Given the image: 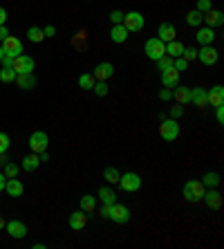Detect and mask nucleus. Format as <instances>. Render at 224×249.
Returning <instances> with one entry per match:
<instances>
[{
  "mask_svg": "<svg viewBox=\"0 0 224 249\" xmlns=\"http://www.w3.org/2000/svg\"><path fill=\"white\" fill-rule=\"evenodd\" d=\"M207 186L202 184V180H186L182 186V196H184L186 202H202Z\"/></svg>",
  "mask_w": 224,
  "mask_h": 249,
  "instance_id": "nucleus-1",
  "label": "nucleus"
},
{
  "mask_svg": "<svg viewBox=\"0 0 224 249\" xmlns=\"http://www.w3.org/2000/svg\"><path fill=\"white\" fill-rule=\"evenodd\" d=\"M117 184L121 186V191L126 193H135L141 189V178H139L137 173H132V171H128V173H121L119 175V182Z\"/></svg>",
  "mask_w": 224,
  "mask_h": 249,
  "instance_id": "nucleus-2",
  "label": "nucleus"
},
{
  "mask_svg": "<svg viewBox=\"0 0 224 249\" xmlns=\"http://www.w3.org/2000/svg\"><path fill=\"white\" fill-rule=\"evenodd\" d=\"M159 137L164 142H175L179 137V124L177 119H161L159 124Z\"/></svg>",
  "mask_w": 224,
  "mask_h": 249,
  "instance_id": "nucleus-3",
  "label": "nucleus"
},
{
  "mask_svg": "<svg viewBox=\"0 0 224 249\" xmlns=\"http://www.w3.org/2000/svg\"><path fill=\"white\" fill-rule=\"evenodd\" d=\"M144 52H146V56L150 58V61H157V58H161L164 54H166V43L164 41H159V38H148L146 41V45H144Z\"/></svg>",
  "mask_w": 224,
  "mask_h": 249,
  "instance_id": "nucleus-4",
  "label": "nucleus"
},
{
  "mask_svg": "<svg viewBox=\"0 0 224 249\" xmlns=\"http://www.w3.org/2000/svg\"><path fill=\"white\" fill-rule=\"evenodd\" d=\"M47 146H50V137H47L45 130H34V133L29 135V148H32V153L40 155L43 151H47Z\"/></svg>",
  "mask_w": 224,
  "mask_h": 249,
  "instance_id": "nucleus-5",
  "label": "nucleus"
},
{
  "mask_svg": "<svg viewBox=\"0 0 224 249\" xmlns=\"http://www.w3.org/2000/svg\"><path fill=\"white\" fill-rule=\"evenodd\" d=\"M14 72L16 74H32L34 72V68H36V63H34V58L32 56H27V54H18V56H14Z\"/></svg>",
  "mask_w": 224,
  "mask_h": 249,
  "instance_id": "nucleus-6",
  "label": "nucleus"
},
{
  "mask_svg": "<svg viewBox=\"0 0 224 249\" xmlns=\"http://www.w3.org/2000/svg\"><path fill=\"white\" fill-rule=\"evenodd\" d=\"M121 25L128 32H141L146 25V18H144V14H139V12H128V14H123V23Z\"/></svg>",
  "mask_w": 224,
  "mask_h": 249,
  "instance_id": "nucleus-7",
  "label": "nucleus"
},
{
  "mask_svg": "<svg viewBox=\"0 0 224 249\" xmlns=\"http://www.w3.org/2000/svg\"><path fill=\"white\" fill-rule=\"evenodd\" d=\"M218 58H220V52L213 45H202L200 50H197V61L204 65H215Z\"/></svg>",
  "mask_w": 224,
  "mask_h": 249,
  "instance_id": "nucleus-8",
  "label": "nucleus"
},
{
  "mask_svg": "<svg viewBox=\"0 0 224 249\" xmlns=\"http://www.w3.org/2000/svg\"><path fill=\"white\" fill-rule=\"evenodd\" d=\"M108 220L117 222V225H126V222L130 220V209H128L126 204L115 202V204H112V213H110Z\"/></svg>",
  "mask_w": 224,
  "mask_h": 249,
  "instance_id": "nucleus-9",
  "label": "nucleus"
},
{
  "mask_svg": "<svg viewBox=\"0 0 224 249\" xmlns=\"http://www.w3.org/2000/svg\"><path fill=\"white\" fill-rule=\"evenodd\" d=\"M202 200H204V204H207L211 211H218V209H222V196H220L218 189H207Z\"/></svg>",
  "mask_w": 224,
  "mask_h": 249,
  "instance_id": "nucleus-10",
  "label": "nucleus"
},
{
  "mask_svg": "<svg viewBox=\"0 0 224 249\" xmlns=\"http://www.w3.org/2000/svg\"><path fill=\"white\" fill-rule=\"evenodd\" d=\"M5 229H7V233H9L12 238H16V240H20V238L27 236V225H25V222H20V220L5 222Z\"/></svg>",
  "mask_w": 224,
  "mask_h": 249,
  "instance_id": "nucleus-11",
  "label": "nucleus"
},
{
  "mask_svg": "<svg viewBox=\"0 0 224 249\" xmlns=\"http://www.w3.org/2000/svg\"><path fill=\"white\" fill-rule=\"evenodd\" d=\"M112 74H115V65L110 63V61H103V63H99L97 68H94V72H92V76L97 79V81H108Z\"/></svg>",
  "mask_w": 224,
  "mask_h": 249,
  "instance_id": "nucleus-12",
  "label": "nucleus"
},
{
  "mask_svg": "<svg viewBox=\"0 0 224 249\" xmlns=\"http://www.w3.org/2000/svg\"><path fill=\"white\" fill-rule=\"evenodd\" d=\"M161 86L164 88H175V86H179V72L175 68H166V70H161Z\"/></svg>",
  "mask_w": 224,
  "mask_h": 249,
  "instance_id": "nucleus-13",
  "label": "nucleus"
},
{
  "mask_svg": "<svg viewBox=\"0 0 224 249\" xmlns=\"http://www.w3.org/2000/svg\"><path fill=\"white\" fill-rule=\"evenodd\" d=\"M202 23L207 25V27H222L224 25V14L220 12V9H208L207 14H204V20Z\"/></svg>",
  "mask_w": 224,
  "mask_h": 249,
  "instance_id": "nucleus-14",
  "label": "nucleus"
},
{
  "mask_svg": "<svg viewBox=\"0 0 224 249\" xmlns=\"http://www.w3.org/2000/svg\"><path fill=\"white\" fill-rule=\"evenodd\" d=\"M207 101H208V106H213V108L224 106V88L222 86H213L211 90H207Z\"/></svg>",
  "mask_w": 224,
  "mask_h": 249,
  "instance_id": "nucleus-15",
  "label": "nucleus"
},
{
  "mask_svg": "<svg viewBox=\"0 0 224 249\" xmlns=\"http://www.w3.org/2000/svg\"><path fill=\"white\" fill-rule=\"evenodd\" d=\"M195 41L200 43V45H213V41H215V29L213 27H197V34H195Z\"/></svg>",
  "mask_w": 224,
  "mask_h": 249,
  "instance_id": "nucleus-16",
  "label": "nucleus"
},
{
  "mask_svg": "<svg viewBox=\"0 0 224 249\" xmlns=\"http://www.w3.org/2000/svg\"><path fill=\"white\" fill-rule=\"evenodd\" d=\"M87 225V213L86 211H74V213H69V229H74V231H81V229H86Z\"/></svg>",
  "mask_w": 224,
  "mask_h": 249,
  "instance_id": "nucleus-17",
  "label": "nucleus"
},
{
  "mask_svg": "<svg viewBox=\"0 0 224 249\" xmlns=\"http://www.w3.org/2000/svg\"><path fill=\"white\" fill-rule=\"evenodd\" d=\"M2 47H5L7 54H12V56H18V54H23V43L18 41L16 36H7L5 41H2Z\"/></svg>",
  "mask_w": 224,
  "mask_h": 249,
  "instance_id": "nucleus-18",
  "label": "nucleus"
},
{
  "mask_svg": "<svg viewBox=\"0 0 224 249\" xmlns=\"http://www.w3.org/2000/svg\"><path fill=\"white\" fill-rule=\"evenodd\" d=\"M190 104H195L197 108H207V88H190Z\"/></svg>",
  "mask_w": 224,
  "mask_h": 249,
  "instance_id": "nucleus-19",
  "label": "nucleus"
},
{
  "mask_svg": "<svg viewBox=\"0 0 224 249\" xmlns=\"http://www.w3.org/2000/svg\"><path fill=\"white\" fill-rule=\"evenodd\" d=\"M175 36H177V29H175L172 23H161L159 25V32H157V38H159V41H164V43L175 41Z\"/></svg>",
  "mask_w": 224,
  "mask_h": 249,
  "instance_id": "nucleus-20",
  "label": "nucleus"
},
{
  "mask_svg": "<svg viewBox=\"0 0 224 249\" xmlns=\"http://www.w3.org/2000/svg\"><path fill=\"white\" fill-rule=\"evenodd\" d=\"M172 97L179 106H189L190 104V88L186 86H175L172 88Z\"/></svg>",
  "mask_w": 224,
  "mask_h": 249,
  "instance_id": "nucleus-21",
  "label": "nucleus"
},
{
  "mask_svg": "<svg viewBox=\"0 0 224 249\" xmlns=\"http://www.w3.org/2000/svg\"><path fill=\"white\" fill-rule=\"evenodd\" d=\"M5 191H7V196H9V197H20V196H23V191H25V186H23V182H20V180L9 178V180H7V184H5Z\"/></svg>",
  "mask_w": 224,
  "mask_h": 249,
  "instance_id": "nucleus-22",
  "label": "nucleus"
},
{
  "mask_svg": "<svg viewBox=\"0 0 224 249\" xmlns=\"http://www.w3.org/2000/svg\"><path fill=\"white\" fill-rule=\"evenodd\" d=\"M128 32L123 25H112V29H110V38H112V43H117V45H121V43H126L128 41Z\"/></svg>",
  "mask_w": 224,
  "mask_h": 249,
  "instance_id": "nucleus-23",
  "label": "nucleus"
},
{
  "mask_svg": "<svg viewBox=\"0 0 224 249\" xmlns=\"http://www.w3.org/2000/svg\"><path fill=\"white\" fill-rule=\"evenodd\" d=\"M16 86L20 88V90H34L36 88V76H34V72L32 74H16Z\"/></svg>",
  "mask_w": 224,
  "mask_h": 249,
  "instance_id": "nucleus-24",
  "label": "nucleus"
},
{
  "mask_svg": "<svg viewBox=\"0 0 224 249\" xmlns=\"http://www.w3.org/2000/svg\"><path fill=\"white\" fill-rule=\"evenodd\" d=\"M38 166H40V157L36 155V153H29V155L23 160V164H20V168H23V171H27V173L36 171Z\"/></svg>",
  "mask_w": 224,
  "mask_h": 249,
  "instance_id": "nucleus-25",
  "label": "nucleus"
},
{
  "mask_svg": "<svg viewBox=\"0 0 224 249\" xmlns=\"http://www.w3.org/2000/svg\"><path fill=\"white\" fill-rule=\"evenodd\" d=\"M97 197L103 204H115L117 202V196H115V191H112L110 186H101V189H99V193H97Z\"/></svg>",
  "mask_w": 224,
  "mask_h": 249,
  "instance_id": "nucleus-26",
  "label": "nucleus"
},
{
  "mask_svg": "<svg viewBox=\"0 0 224 249\" xmlns=\"http://www.w3.org/2000/svg\"><path fill=\"white\" fill-rule=\"evenodd\" d=\"M94 209H97V196H83L81 197V211H86V213H94Z\"/></svg>",
  "mask_w": 224,
  "mask_h": 249,
  "instance_id": "nucleus-27",
  "label": "nucleus"
},
{
  "mask_svg": "<svg viewBox=\"0 0 224 249\" xmlns=\"http://www.w3.org/2000/svg\"><path fill=\"white\" fill-rule=\"evenodd\" d=\"M182 52H184V45L175 38V41H168L166 43V54L168 56H172V58H177V56H182Z\"/></svg>",
  "mask_w": 224,
  "mask_h": 249,
  "instance_id": "nucleus-28",
  "label": "nucleus"
},
{
  "mask_svg": "<svg viewBox=\"0 0 224 249\" xmlns=\"http://www.w3.org/2000/svg\"><path fill=\"white\" fill-rule=\"evenodd\" d=\"M202 20H204V14L197 12V9L186 14V23H189L190 27H202Z\"/></svg>",
  "mask_w": 224,
  "mask_h": 249,
  "instance_id": "nucleus-29",
  "label": "nucleus"
},
{
  "mask_svg": "<svg viewBox=\"0 0 224 249\" xmlns=\"http://www.w3.org/2000/svg\"><path fill=\"white\" fill-rule=\"evenodd\" d=\"M72 45L76 47V50H87V32H76L74 38H72Z\"/></svg>",
  "mask_w": 224,
  "mask_h": 249,
  "instance_id": "nucleus-30",
  "label": "nucleus"
},
{
  "mask_svg": "<svg viewBox=\"0 0 224 249\" xmlns=\"http://www.w3.org/2000/svg\"><path fill=\"white\" fill-rule=\"evenodd\" d=\"M220 175L218 173H204V178H202V184L207 186V189H218L220 186Z\"/></svg>",
  "mask_w": 224,
  "mask_h": 249,
  "instance_id": "nucleus-31",
  "label": "nucleus"
},
{
  "mask_svg": "<svg viewBox=\"0 0 224 249\" xmlns=\"http://www.w3.org/2000/svg\"><path fill=\"white\" fill-rule=\"evenodd\" d=\"M27 38L32 43H43V41H45V34H43V29H40V27L32 25V27L27 29Z\"/></svg>",
  "mask_w": 224,
  "mask_h": 249,
  "instance_id": "nucleus-32",
  "label": "nucleus"
},
{
  "mask_svg": "<svg viewBox=\"0 0 224 249\" xmlns=\"http://www.w3.org/2000/svg\"><path fill=\"white\" fill-rule=\"evenodd\" d=\"M119 171H117L115 166H108V168H103V180L108 182V184H117L119 182Z\"/></svg>",
  "mask_w": 224,
  "mask_h": 249,
  "instance_id": "nucleus-33",
  "label": "nucleus"
},
{
  "mask_svg": "<svg viewBox=\"0 0 224 249\" xmlns=\"http://www.w3.org/2000/svg\"><path fill=\"white\" fill-rule=\"evenodd\" d=\"M94 83H97V79L92 74H87V72L79 76V88H83V90H92Z\"/></svg>",
  "mask_w": 224,
  "mask_h": 249,
  "instance_id": "nucleus-34",
  "label": "nucleus"
},
{
  "mask_svg": "<svg viewBox=\"0 0 224 249\" xmlns=\"http://www.w3.org/2000/svg\"><path fill=\"white\" fill-rule=\"evenodd\" d=\"M14 79H16L14 68H2V70H0V81H2V83H14Z\"/></svg>",
  "mask_w": 224,
  "mask_h": 249,
  "instance_id": "nucleus-35",
  "label": "nucleus"
},
{
  "mask_svg": "<svg viewBox=\"0 0 224 249\" xmlns=\"http://www.w3.org/2000/svg\"><path fill=\"white\" fill-rule=\"evenodd\" d=\"M18 171H20V166H18V164H14V162H7V164H5V171H2V173H5V178H7V180H9V178H16V175H18Z\"/></svg>",
  "mask_w": 224,
  "mask_h": 249,
  "instance_id": "nucleus-36",
  "label": "nucleus"
},
{
  "mask_svg": "<svg viewBox=\"0 0 224 249\" xmlns=\"http://www.w3.org/2000/svg\"><path fill=\"white\" fill-rule=\"evenodd\" d=\"M92 92L97 94V97H105V94L110 92V88H108V83L105 81H97L94 83V88H92Z\"/></svg>",
  "mask_w": 224,
  "mask_h": 249,
  "instance_id": "nucleus-37",
  "label": "nucleus"
},
{
  "mask_svg": "<svg viewBox=\"0 0 224 249\" xmlns=\"http://www.w3.org/2000/svg\"><path fill=\"white\" fill-rule=\"evenodd\" d=\"M155 63H157V70H159V72H161V70H166V68H171V65H172V56H168V54H164V56H161V58H157Z\"/></svg>",
  "mask_w": 224,
  "mask_h": 249,
  "instance_id": "nucleus-38",
  "label": "nucleus"
},
{
  "mask_svg": "<svg viewBox=\"0 0 224 249\" xmlns=\"http://www.w3.org/2000/svg\"><path fill=\"white\" fill-rule=\"evenodd\" d=\"M182 58H184L186 63H190V61H197V50H193V47H184Z\"/></svg>",
  "mask_w": 224,
  "mask_h": 249,
  "instance_id": "nucleus-39",
  "label": "nucleus"
},
{
  "mask_svg": "<svg viewBox=\"0 0 224 249\" xmlns=\"http://www.w3.org/2000/svg\"><path fill=\"white\" fill-rule=\"evenodd\" d=\"M195 9H197V12H202V14H207L208 9H213V0H197Z\"/></svg>",
  "mask_w": 224,
  "mask_h": 249,
  "instance_id": "nucleus-40",
  "label": "nucleus"
},
{
  "mask_svg": "<svg viewBox=\"0 0 224 249\" xmlns=\"http://www.w3.org/2000/svg\"><path fill=\"white\" fill-rule=\"evenodd\" d=\"M110 23H112V25L123 23V12H119V9H112V12H110Z\"/></svg>",
  "mask_w": 224,
  "mask_h": 249,
  "instance_id": "nucleus-41",
  "label": "nucleus"
},
{
  "mask_svg": "<svg viewBox=\"0 0 224 249\" xmlns=\"http://www.w3.org/2000/svg\"><path fill=\"white\" fill-rule=\"evenodd\" d=\"M9 144H12V142H9V135H7V133H0V153H7V151H9Z\"/></svg>",
  "mask_w": 224,
  "mask_h": 249,
  "instance_id": "nucleus-42",
  "label": "nucleus"
},
{
  "mask_svg": "<svg viewBox=\"0 0 224 249\" xmlns=\"http://www.w3.org/2000/svg\"><path fill=\"white\" fill-rule=\"evenodd\" d=\"M172 68L177 70V72H184V70L189 68V63H186L182 56H177V58H172Z\"/></svg>",
  "mask_w": 224,
  "mask_h": 249,
  "instance_id": "nucleus-43",
  "label": "nucleus"
},
{
  "mask_svg": "<svg viewBox=\"0 0 224 249\" xmlns=\"http://www.w3.org/2000/svg\"><path fill=\"white\" fill-rule=\"evenodd\" d=\"M168 115H171V119H179V117L184 115V108H182V106H175V108H171V112H168Z\"/></svg>",
  "mask_w": 224,
  "mask_h": 249,
  "instance_id": "nucleus-44",
  "label": "nucleus"
},
{
  "mask_svg": "<svg viewBox=\"0 0 224 249\" xmlns=\"http://www.w3.org/2000/svg\"><path fill=\"white\" fill-rule=\"evenodd\" d=\"M215 119H218L220 126L224 124V106H218V108H215Z\"/></svg>",
  "mask_w": 224,
  "mask_h": 249,
  "instance_id": "nucleus-45",
  "label": "nucleus"
},
{
  "mask_svg": "<svg viewBox=\"0 0 224 249\" xmlns=\"http://www.w3.org/2000/svg\"><path fill=\"white\" fill-rule=\"evenodd\" d=\"M159 99H161V101H171V99H172V90H171V88L161 90V92H159Z\"/></svg>",
  "mask_w": 224,
  "mask_h": 249,
  "instance_id": "nucleus-46",
  "label": "nucleus"
},
{
  "mask_svg": "<svg viewBox=\"0 0 224 249\" xmlns=\"http://www.w3.org/2000/svg\"><path fill=\"white\" fill-rule=\"evenodd\" d=\"M43 34H45V38H52V36L56 34V27H54V25H47V27H43Z\"/></svg>",
  "mask_w": 224,
  "mask_h": 249,
  "instance_id": "nucleus-47",
  "label": "nucleus"
},
{
  "mask_svg": "<svg viewBox=\"0 0 224 249\" xmlns=\"http://www.w3.org/2000/svg\"><path fill=\"white\" fill-rule=\"evenodd\" d=\"M0 65H2V68H12V65H14V56H12V54H5V58L0 61Z\"/></svg>",
  "mask_w": 224,
  "mask_h": 249,
  "instance_id": "nucleus-48",
  "label": "nucleus"
},
{
  "mask_svg": "<svg viewBox=\"0 0 224 249\" xmlns=\"http://www.w3.org/2000/svg\"><path fill=\"white\" fill-rule=\"evenodd\" d=\"M110 213H112V204H103L101 207V218H110Z\"/></svg>",
  "mask_w": 224,
  "mask_h": 249,
  "instance_id": "nucleus-49",
  "label": "nucleus"
},
{
  "mask_svg": "<svg viewBox=\"0 0 224 249\" xmlns=\"http://www.w3.org/2000/svg\"><path fill=\"white\" fill-rule=\"evenodd\" d=\"M7 36H9V29H7V27H5V25H0V43L5 41Z\"/></svg>",
  "mask_w": 224,
  "mask_h": 249,
  "instance_id": "nucleus-50",
  "label": "nucleus"
},
{
  "mask_svg": "<svg viewBox=\"0 0 224 249\" xmlns=\"http://www.w3.org/2000/svg\"><path fill=\"white\" fill-rule=\"evenodd\" d=\"M5 23H7V9L0 7V25H5Z\"/></svg>",
  "mask_w": 224,
  "mask_h": 249,
  "instance_id": "nucleus-51",
  "label": "nucleus"
},
{
  "mask_svg": "<svg viewBox=\"0 0 224 249\" xmlns=\"http://www.w3.org/2000/svg\"><path fill=\"white\" fill-rule=\"evenodd\" d=\"M5 184H7V178L5 173H0V191H5Z\"/></svg>",
  "mask_w": 224,
  "mask_h": 249,
  "instance_id": "nucleus-52",
  "label": "nucleus"
},
{
  "mask_svg": "<svg viewBox=\"0 0 224 249\" xmlns=\"http://www.w3.org/2000/svg\"><path fill=\"white\" fill-rule=\"evenodd\" d=\"M5 54H7V52H5V47H2V43H0V61L5 58Z\"/></svg>",
  "mask_w": 224,
  "mask_h": 249,
  "instance_id": "nucleus-53",
  "label": "nucleus"
},
{
  "mask_svg": "<svg viewBox=\"0 0 224 249\" xmlns=\"http://www.w3.org/2000/svg\"><path fill=\"white\" fill-rule=\"evenodd\" d=\"M2 227H5V220H2V215H0V229H2Z\"/></svg>",
  "mask_w": 224,
  "mask_h": 249,
  "instance_id": "nucleus-54",
  "label": "nucleus"
}]
</instances>
